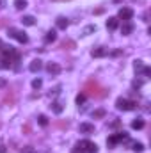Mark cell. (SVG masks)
I'll list each match as a JSON object with an SVG mask.
<instances>
[{
	"label": "cell",
	"instance_id": "1",
	"mask_svg": "<svg viewBox=\"0 0 151 153\" xmlns=\"http://www.w3.org/2000/svg\"><path fill=\"white\" fill-rule=\"evenodd\" d=\"M84 94H91V96H96V98H100V96H105V89L98 84V82H87L85 85H84Z\"/></svg>",
	"mask_w": 151,
	"mask_h": 153
},
{
	"label": "cell",
	"instance_id": "2",
	"mask_svg": "<svg viewBox=\"0 0 151 153\" xmlns=\"http://www.w3.org/2000/svg\"><path fill=\"white\" fill-rule=\"evenodd\" d=\"M135 102H132V100H126V98H117L115 100V107L119 109V111H132V109H135Z\"/></svg>",
	"mask_w": 151,
	"mask_h": 153
},
{
	"label": "cell",
	"instance_id": "3",
	"mask_svg": "<svg viewBox=\"0 0 151 153\" xmlns=\"http://www.w3.org/2000/svg\"><path fill=\"white\" fill-rule=\"evenodd\" d=\"M76 146H78V148H80L84 153H96V152H98V146H96L94 143H91L89 139H84V141H80Z\"/></svg>",
	"mask_w": 151,
	"mask_h": 153
},
{
	"label": "cell",
	"instance_id": "4",
	"mask_svg": "<svg viewBox=\"0 0 151 153\" xmlns=\"http://www.w3.org/2000/svg\"><path fill=\"white\" fill-rule=\"evenodd\" d=\"M9 36H11L13 39H16L18 43H21V45L29 41V36H27L23 30H18V29H14V27H11V29H9Z\"/></svg>",
	"mask_w": 151,
	"mask_h": 153
},
{
	"label": "cell",
	"instance_id": "5",
	"mask_svg": "<svg viewBox=\"0 0 151 153\" xmlns=\"http://www.w3.org/2000/svg\"><path fill=\"white\" fill-rule=\"evenodd\" d=\"M117 18H119V20H124V22H128V20H132V18H133V11H132L130 7H123V9H119V13H117Z\"/></svg>",
	"mask_w": 151,
	"mask_h": 153
},
{
	"label": "cell",
	"instance_id": "6",
	"mask_svg": "<svg viewBox=\"0 0 151 153\" xmlns=\"http://www.w3.org/2000/svg\"><path fill=\"white\" fill-rule=\"evenodd\" d=\"M46 71H48L50 75H59V73H61V66H59L57 62H48V64H46Z\"/></svg>",
	"mask_w": 151,
	"mask_h": 153
},
{
	"label": "cell",
	"instance_id": "7",
	"mask_svg": "<svg viewBox=\"0 0 151 153\" xmlns=\"http://www.w3.org/2000/svg\"><path fill=\"white\" fill-rule=\"evenodd\" d=\"M78 130H80V134H93V132H94V125H91V123H82V125L78 126Z\"/></svg>",
	"mask_w": 151,
	"mask_h": 153
},
{
	"label": "cell",
	"instance_id": "8",
	"mask_svg": "<svg viewBox=\"0 0 151 153\" xmlns=\"http://www.w3.org/2000/svg\"><path fill=\"white\" fill-rule=\"evenodd\" d=\"M132 32H133V25H132L130 22H124L123 27H121V34H123V36H130Z\"/></svg>",
	"mask_w": 151,
	"mask_h": 153
},
{
	"label": "cell",
	"instance_id": "9",
	"mask_svg": "<svg viewBox=\"0 0 151 153\" xmlns=\"http://www.w3.org/2000/svg\"><path fill=\"white\" fill-rule=\"evenodd\" d=\"M41 68H43V62H41L39 59H34V61L30 62V66H29V70H30L32 73H38Z\"/></svg>",
	"mask_w": 151,
	"mask_h": 153
},
{
	"label": "cell",
	"instance_id": "10",
	"mask_svg": "<svg viewBox=\"0 0 151 153\" xmlns=\"http://www.w3.org/2000/svg\"><path fill=\"white\" fill-rule=\"evenodd\" d=\"M21 23H23V25H27V27H32V25L36 23V18H34V16H30V14H27V16H23V18H21Z\"/></svg>",
	"mask_w": 151,
	"mask_h": 153
},
{
	"label": "cell",
	"instance_id": "11",
	"mask_svg": "<svg viewBox=\"0 0 151 153\" xmlns=\"http://www.w3.org/2000/svg\"><path fill=\"white\" fill-rule=\"evenodd\" d=\"M91 55L93 57H105L107 55V50L105 48H94V50H91Z\"/></svg>",
	"mask_w": 151,
	"mask_h": 153
},
{
	"label": "cell",
	"instance_id": "12",
	"mask_svg": "<svg viewBox=\"0 0 151 153\" xmlns=\"http://www.w3.org/2000/svg\"><path fill=\"white\" fill-rule=\"evenodd\" d=\"M52 111H53L55 114H62V111H64V105H62L61 102H53V103H52Z\"/></svg>",
	"mask_w": 151,
	"mask_h": 153
},
{
	"label": "cell",
	"instance_id": "13",
	"mask_svg": "<svg viewBox=\"0 0 151 153\" xmlns=\"http://www.w3.org/2000/svg\"><path fill=\"white\" fill-rule=\"evenodd\" d=\"M68 25H70V22H68L66 18H62V16H61V18H57V27H59V29L66 30V29H68Z\"/></svg>",
	"mask_w": 151,
	"mask_h": 153
},
{
	"label": "cell",
	"instance_id": "14",
	"mask_svg": "<svg viewBox=\"0 0 151 153\" xmlns=\"http://www.w3.org/2000/svg\"><path fill=\"white\" fill-rule=\"evenodd\" d=\"M117 25H119L117 18H109V20H107V29H109V30H114V29H117Z\"/></svg>",
	"mask_w": 151,
	"mask_h": 153
},
{
	"label": "cell",
	"instance_id": "15",
	"mask_svg": "<svg viewBox=\"0 0 151 153\" xmlns=\"http://www.w3.org/2000/svg\"><path fill=\"white\" fill-rule=\"evenodd\" d=\"M132 128H133V130H141V128H144V121H142L141 117H137L135 121H132Z\"/></svg>",
	"mask_w": 151,
	"mask_h": 153
},
{
	"label": "cell",
	"instance_id": "16",
	"mask_svg": "<svg viewBox=\"0 0 151 153\" xmlns=\"http://www.w3.org/2000/svg\"><path fill=\"white\" fill-rule=\"evenodd\" d=\"M55 39H57L55 30H48V32H46V36H44V41H46V43H53Z\"/></svg>",
	"mask_w": 151,
	"mask_h": 153
},
{
	"label": "cell",
	"instance_id": "17",
	"mask_svg": "<svg viewBox=\"0 0 151 153\" xmlns=\"http://www.w3.org/2000/svg\"><path fill=\"white\" fill-rule=\"evenodd\" d=\"M14 7H16L18 11L25 9V7H27V0H14Z\"/></svg>",
	"mask_w": 151,
	"mask_h": 153
},
{
	"label": "cell",
	"instance_id": "18",
	"mask_svg": "<svg viewBox=\"0 0 151 153\" xmlns=\"http://www.w3.org/2000/svg\"><path fill=\"white\" fill-rule=\"evenodd\" d=\"M132 146H133L132 150H133L135 153H142V152H144V144H142V143H133Z\"/></svg>",
	"mask_w": 151,
	"mask_h": 153
},
{
	"label": "cell",
	"instance_id": "19",
	"mask_svg": "<svg viewBox=\"0 0 151 153\" xmlns=\"http://www.w3.org/2000/svg\"><path fill=\"white\" fill-rule=\"evenodd\" d=\"M85 100H87V94L80 93V94L76 96V105H78V107H80V105H84V103H85Z\"/></svg>",
	"mask_w": 151,
	"mask_h": 153
},
{
	"label": "cell",
	"instance_id": "20",
	"mask_svg": "<svg viewBox=\"0 0 151 153\" xmlns=\"http://www.w3.org/2000/svg\"><path fill=\"white\" fill-rule=\"evenodd\" d=\"M133 68H135L137 73H141V71L144 70V62H142V61H135V62H133Z\"/></svg>",
	"mask_w": 151,
	"mask_h": 153
},
{
	"label": "cell",
	"instance_id": "21",
	"mask_svg": "<svg viewBox=\"0 0 151 153\" xmlns=\"http://www.w3.org/2000/svg\"><path fill=\"white\" fill-rule=\"evenodd\" d=\"M38 123L41 125V126H46V125H48V117H46V116H43V114H41V116L38 117Z\"/></svg>",
	"mask_w": 151,
	"mask_h": 153
},
{
	"label": "cell",
	"instance_id": "22",
	"mask_svg": "<svg viewBox=\"0 0 151 153\" xmlns=\"http://www.w3.org/2000/svg\"><path fill=\"white\" fill-rule=\"evenodd\" d=\"M91 32H96V25H87V27L84 29V34H85V36L91 34Z\"/></svg>",
	"mask_w": 151,
	"mask_h": 153
},
{
	"label": "cell",
	"instance_id": "23",
	"mask_svg": "<svg viewBox=\"0 0 151 153\" xmlns=\"http://www.w3.org/2000/svg\"><path fill=\"white\" fill-rule=\"evenodd\" d=\"M117 144V141H115V135H110L109 139H107V146L109 148H112V146H115Z\"/></svg>",
	"mask_w": 151,
	"mask_h": 153
},
{
	"label": "cell",
	"instance_id": "24",
	"mask_svg": "<svg viewBox=\"0 0 151 153\" xmlns=\"http://www.w3.org/2000/svg\"><path fill=\"white\" fill-rule=\"evenodd\" d=\"M41 85H43V82H41L39 78H36V80H32V87H34V89H39Z\"/></svg>",
	"mask_w": 151,
	"mask_h": 153
},
{
	"label": "cell",
	"instance_id": "25",
	"mask_svg": "<svg viewBox=\"0 0 151 153\" xmlns=\"http://www.w3.org/2000/svg\"><path fill=\"white\" fill-rule=\"evenodd\" d=\"M133 89H139V87H142V80H133Z\"/></svg>",
	"mask_w": 151,
	"mask_h": 153
},
{
	"label": "cell",
	"instance_id": "26",
	"mask_svg": "<svg viewBox=\"0 0 151 153\" xmlns=\"http://www.w3.org/2000/svg\"><path fill=\"white\" fill-rule=\"evenodd\" d=\"M93 116H94V117H103V116H105V111H101V109H100V111H96Z\"/></svg>",
	"mask_w": 151,
	"mask_h": 153
},
{
	"label": "cell",
	"instance_id": "27",
	"mask_svg": "<svg viewBox=\"0 0 151 153\" xmlns=\"http://www.w3.org/2000/svg\"><path fill=\"white\" fill-rule=\"evenodd\" d=\"M142 73H144V76H150L151 70H150V68H146V66H144V70H142Z\"/></svg>",
	"mask_w": 151,
	"mask_h": 153
},
{
	"label": "cell",
	"instance_id": "28",
	"mask_svg": "<svg viewBox=\"0 0 151 153\" xmlns=\"http://www.w3.org/2000/svg\"><path fill=\"white\" fill-rule=\"evenodd\" d=\"M25 153H34V150H32L30 146H27V148H25Z\"/></svg>",
	"mask_w": 151,
	"mask_h": 153
},
{
	"label": "cell",
	"instance_id": "29",
	"mask_svg": "<svg viewBox=\"0 0 151 153\" xmlns=\"http://www.w3.org/2000/svg\"><path fill=\"white\" fill-rule=\"evenodd\" d=\"M73 153H84V152H82V150H80L78 146H75V150H73Z\"/></svg>",
	"mask_w": 151,
	"mask_h": 153
},
{
	"label": "cell",
	"instance_id": "30",
	"mask_svg": "<svg viewBox=\"0 0 151 153\" xmlns=\"http://www.w3.org/2000/svg\"><path fill=\"white\" fill-rule=\"evenodd\" d=\"M4 5H5V0H0V9H2Z\"/></svg>",
	"mask_w": 151,
	"mask_h": 153
},
{
	"label": "cell",
	"instance_id": "31",
	"mask_svg": "<svg viewBox=\"0 0 151 153\" xmlns=\"http://www.w3.org/2000/svg\"><path fill=\"white\" fill-rule=\"evenodd\" d=\"M0 153H5V146H0Z\"/></svg>",
	"mask_w": 151,
	"mask_h": 153
},
{
	"label": "cell",
	"instance_id": "32",
	"mask_svg": "<svg viewBox=\"0 0 151 153\" xmlns=\"http://www.w3.org/2000/svg\"><path fill=\"white\" fill-rule=\"evenodd\" d=\"M2 46H4V43H2V39H0V50H2Z\"/></svg>",
	"mask_w": 151,
	"mask_h": 153
},
{
	"label": "cell",
	"instance_id": "33",
	"mask_svg": "<svg viewBox=\"0 0 151 153\" xmlns=\"http://www.w3.org/2000/svg\"><path fill=\"white\" fill-rule=\"evenodd\" d=\"M112 2H115V4H119V2H121V0H112Z\"/></svg>",
	"mask_w": 151,
	"mask_h": 153
}]
</instances>
